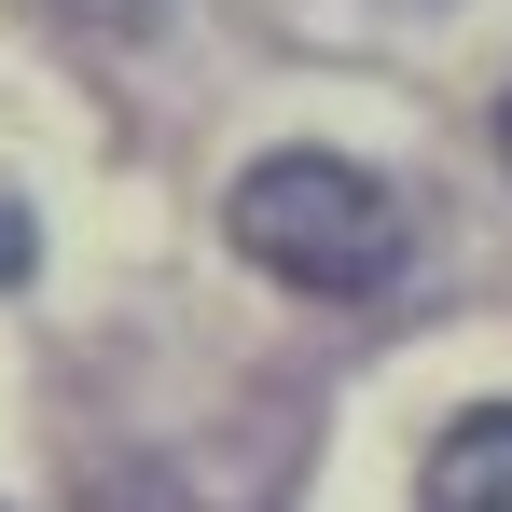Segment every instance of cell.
Wrapping results in <instances>:
<instances>
[{
	"mask_svg": "<svg viewBox=\"0 0 512 512\" xmlns=\"http://www.w3.org/2000/svg\"><path fill=\"white\" fill-rule=\"evenodd\" d=\"M236 250L263 263V277H291V291H319V305H346V291H388V263H402V208H388V180L346 167V153H263L250 180H236Z\"/></svg>",
	"mask_w": 512,
	"mask_h": 512,
	"instance_id": "obj_1",
	"label": "cell"
},
{
	"mask_svg": "<svg viewBox=\"0 0 512 512\" xmlns=\"http://www.w3.org/2000/svg\"><path fill=\"white\" fill-rule=\"evenodd\" d=\"M416 512H512V402H471V416L429 443Z\"/></svg>",
	"mask_w": 512,
	"mask_h": 512,
	"instance_id": "obj_2",
	"label": "cell"
},
{
	"mask_svg": "<svg viewBox=\"0 0 512 512\" xmlns=\"http://www.w3.org/2000/svg\"><path fill=\"white\" fill-rule=\"evenodd\" d=\"M0 277H28V208L0 194Z\"/></svg>",
	"mask_w": 512,
	"mask_h": 512,
	"instance_id": "obj_3",
	"label": "cell"
},
{
	"mask_svg": "<svg viewBox=\"0 0 512 512\" xmlns=\"http://www.w3.org/2000/svg\"><path fill=\"white\" fill-rule=\"evenodd\" d=\"M499 167H512V97H499Z\"/></svg>",
	"mask_w": 512,
	"mask_h": 512,
	"instance_id": "obj_4",
	"label": "cell"
}]
</instances>
